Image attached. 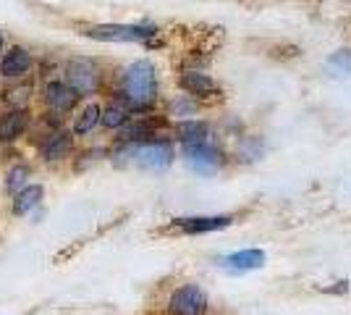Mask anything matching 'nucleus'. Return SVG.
<instances>
[{
	"instance_id": "13",
	"label": "nucleus",
	"mask_w": 351,
	"mask_h": 315,
	"mask_svg": "<svg viewBox=\"0 0 351 315\" xmlns=\"http://www.w3.org/2000/svg\"><path fill=\"white\" fill-rule=\"evenodd\" d=\"M231 224V218L226 215H218V218H184L181 221V229L186 234H205V231H215V229H223V226Z\"/></svg>"
},
{
	"instance_id": "14",
	"label": "nucleus",
	"mask_w": 351,
	"mask_h": 315,
	"mask_svg": "<svg viewBox=\"0 0 351 315\" xmlns=\"http://www.w3.org/2000/svg\"><path fill=\"white\" fill-rule=\"evenodd\" d=\"M181 87L189 95H210V92H215V82L207 74H199V71H186L181 76Z\"/></svg>"
},
{
	"instance_id": "6",
	"label": "nucleus",
	"mask_w": 351,
	"mask_h": 315,
	"mask_svg": "<svg viewBox=\"0 0 351 315\" xmlns=\"http://www.w3.org/2000/svg\"><path fill=\"white\" fill-rule=\"evenodd\" d=\"M79 100V95L66 84V82H47L45 84V103L50 105L53 113H69Z\"/></svg>"
},
{
	"instance_id": "9",
	"label": "nucleus",
	"mask_w": 351,
	"mask_h": 315,
	"mask_svg": "<svg viewBox=\"0 0 351 315\" xmlns=\"http://www.w3.org/2000/svg\"><path fill=\"white\" fill-rule=\"evenodd\" d=\"M32 69V56L29 50H24V47H11L3 60H0V74L3 76H21L27 74Z\"/></svg>"
},
{
	"instance_id": "20",
	"label": "nucleus",
	"mask_w": 351,
	"mask_h": 315,
	"mask_svg": "<svg viewBox=\"0 0 351 315\" xmlns=\"http://www.w3.org/2000/svg\"><path fill=\"white\" fill-rule=\"evenodd\" d=\"M29 92H32L29 84H24V87H16V90L8 92V103L16 105V108H21V105L29 100Z\"/></svg>"
},
{
	"instance_id": "15",
	"label": "nucleus",
	"mask_w": 351,
	"mask_h": 315,
	"mask_svg": "<svg viewBox=\"0 0 351 315\" xmlns=\"http://www.w3.org/2000/svg\"><path fill=\"white\" fill-rule=\"evenodd\" d=\"M100 108L92 103V105H87L79 116H76V121H73V135H87V132H92L97 124H100Z\"/></svg>"
},
{
	"instance_id": "1",
	"label": "nucleus",
	"mask_w": 351,
	"mask_h": 315,
	"mask_svg": "<svg viewBox=\"0 0 351 315\" xmlns=\"http://www.w3.org/2000/svg\"><path fill=\"white\" fill-rule=\"evenodd\" d=\"M121 95L129 108H139L145 110L155 103L158 97V79H155V69L147 60H134L132 66L121 76Z\"/></svg>"
},
{
	"instance_id": "19",
	"label": "nucleus",
	"mask_w": 351,
	"mask_h": 315,
	"mask_svg": "<svg viewBox=\"0 0 351 315\" xmlns=\"http://www.w3.org/2000/svg\"><path fill=\"white\" fill-rule=\"evenodd\" d=\"M330 66H333V69H341L343 74H351V53L349 50H341L336 56H330Z\"/></svg>"
},
{
	"instance_id": "16",
	"label": "nucleus",
	"mask_w": 351,
	"mask_h": 315,
	"mask_svg": "<svg viewBox=\"0 0 351 315\" xmlns=\"http://www.w3.org/2000/svg\"><path fill=\"white\" fill-rule=\"evenodd\" d=\"M100 121H103L108 129H121L129 121V105L110 103L105 108V113H100Z\"/></svg>"
},
{
	"instance_id": "12",
	"label": "nucleus",
	"mask_w": 351,
	"mask_h": 315,
	"mask_svg": "<svg viewBox=\"0 0 351 315\" xmlns=\"http://www.w3.org/2000/svg\"><path fill=\"white\" fill-rule=\"evenodd\" d=\"M71 145L73 142L69 132H56V135L43 145L45 161H60V158H66V155L71 152Z\"/></svg>"
},
{
	"instance_id": "4",
	"label": "nucleus",
	"mask_w": 351,
	"mask_h": 315,
	"mask_svg": "<svg viewBox=\"0 0 351 315\" xmlns=\"http://www.w3.org/2000/svg\"><path fill=\"white\" fill-rule=\"evenodd\" d=\"M168 307L173 315H202L207 310V297L199 286H181L173 292Z\"/></svg>"
},
{
	"instance_id": "5",
	"label": "nucleus",
	"mask_w": 351,
	"mask_h": 315,
	"mask_svg": "<svg viewBox=\"0 0 351 315\" xmlns=\"http://www.w3.org/2000/svg\"><path fill=\"white\" fill-rule=\"evenodd\" d=\"M132 158L145 168H165L173 158V150L165 142H142L132 148Z\"/></svg>"
},
{
	"instance_id": "17",
	"label": "nucleus",
	"mask_w": 351,
	"mask_h": 315,
	"mask_svg": "<svg viewBox=\"0 0 351 315\" xmlns=\"http://www.w3.org/2000/svg\"><path fill=\"white\" fill-rule=\"evenodd\" d=\"M176 132H178L184 145H189V142H202V139H205L207 126L199 124V121H181V124L176 126Z\"/></svg>"
},
{
	"instance_id": "2",
	"label": "nucleus",
	"mask_w": 351,
	"mask_h": 315,
	"mask_svg": "<svg viewBox=\"0 0 351 315\" xmlns=\"http://www.w3.org/2000/svg\"><path fill=\"white\" fill-rule=\"evenodd\" d=\"M66 84L76 95H89L100 87V71L97 66L87 58H73L66 66Z\"/></svg>"
},
{
	"instance_id": "3",
	"label": "nucleus",
	"mask_w": 351,
	"mask_h": 315,
	"mask_svg": "<svg viewBox=\"0 0 351 315\" xmlns=\"http://www.w3.org/2000/svg\"><path fill=\"white\" fill-rule=\"evenodd\" d=\"M84 34L100 43H145L155 32L145 27H126V24H103V27H89Z\"/></svg>"
},
{
	"instance_id": "8",
	"label": "nucleus",
	"mask_w": 351,
	"mask_h": 315,
	"mask_svg": "<svg viewBox=\"0 0 351 315\" xmlns=\"http://www.w3.org/2000/svg\"><path fill=\"white\" fill-rule=\"evenodd\" d=\"M29 126V113L24 108H14L11 113L0 116V142H14L27 132Z\"/></svg>"
},
{
	"instance_id": "7",
	"label": "nucleus",
	"mask_w": 351,
	"mask_h": 315,
	"mask_svg": "<svg viewBox=\"0 0 351 315\" xmlns=\"http://www.w3.org/2000/svg\"><path fill=\"white\" fill-rule=\"evenodd\" d=\"M184 155H186V163H189L191 168H197V171H210V168H215L220 158L218 150H215L213 145H207V139L184 145Z\"/></svg>"
},
{
	"instance_id": "10",
	"label": "nucleus",
	"mask_w": 351,
	"mask_h": 315,
	"mask_svg": "<svg viewBox=\"0 0 351 315\" xmlns=\"http://www.w3.org/2000/svg\"><path fill=\"white\" fill-rule=\"evenodd\" d=\"M265 263L263 250H244V253H234L223 260V266L228 270H254Z\"/></svg>"
},
{
	"instance_id": "21",
	"label": "nucleus",
	"mask_w": 351,
	"mask_h": 315,
	"mask_svg": "<svg viewBox=\"0 0 351 315\" xmlns=\"http://www.w3.org/2000/svg\"><path fill=\"white\" fill-rule=\"evenodd\" d=\"M0 50H3V34H0Z\"/></svg>"
},
{
	"instance_id": "11",
	"label": "nucleus",
	"mask_w": 351,
	"mask_h": 315,
	"mask_svg": "<svg viewBox=\"0 0 351 315\" xmlns=\"http://www.w3.org/2000/svg\"><path fill=\"white\" fill-rule=\"evenodd\" d=\"M45 197V189L40 184H29V187H24V189H19L16 192V200H14V213L16 215H24V213H29L32 208H37L40 205V200Z\"/></svg>"
},
{
	"instance_id": "18",
	"label": "nucleus",
	"mask_w": 351,
	"mask_h": 315,
	"mask_svg": "<svg viewBox=\"0 0 351 315\" xmlns=\"http://www.w3.org/2000/svg\"><path fill=\"white\" fill-rule=\"evenodd\" d=\"M29 176V168L27 165H16L14 171L8 174V189L11 192H19V189H24V181Z\"/></svg>"
}]
</instances>
